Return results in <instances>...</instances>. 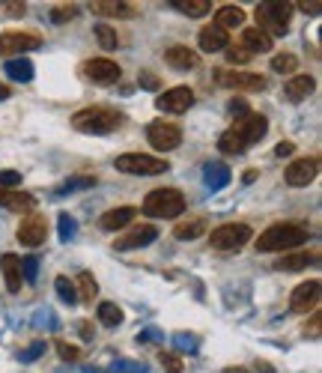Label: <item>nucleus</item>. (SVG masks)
Here are the masks:
<instances>
[{
	"label": "nucleus",
	"mask_w": 322,
	"mask_h": 373,
	"mask_svg": "<svg viewBox=\"0 0 322 373\" xmlns=\"http://www.w3.org/2000/svg\"><path fill=\"white\" fill-rule=\"evenodd\" d=\"M144 212L149 218H179L185 212V197L176 189H156L144 197Z\"/></svg>",
	"instance_id": "4"
},
{
	"label": "nucleus",
	"mask_w": 322,
	"mask_h": 373,
	"mask_svg": "<svg viewBox=\"0 0 322 373\" xmlns=\"http://www.w3.org/2000/svg\"><path fill=\"white\" fill-rule=\"evenodd\" d=\"M171 6H176L185 15H191V19H203V15H209L212 0H171Z\"/></svg>",
	"instance_id": "28"
},
{
	"label": "nucleus",
	"mask_w": 322,
	"mask_h": 373,
	"mask_svg": "<svg viewBox=\"0 0 322 373\" xmlns=\"http://www.w3.org/2000/svg\"><path fill=\"white\" fill-rule=\"evenodd\" d=\"M90 9L96 15H105V19H134L138 15V9L126 4V0H93Z\"/></svg>",
	"instance_id": "17"
},
{
	"label": "nucleus",
	"mask_w": 322,
	"mask_h": 373,
	"mask_svg": "<svg viewBox=\"0 0 322 373\" xmlns=\"http://www.w3.org/2000/svg\"><path fill=\"white\" fill-rule=\"evenodd\" d=\"M230 114H236V116H245V114H251V111H248V101L236 96V99L230 101Z\"/></svg>",
	"instance_id": "45"
},
{
	"label": "nucleus",
	"mask_w": 322,
	"mask_h": 373,
	"mask_svg": "<svg viewBox=\"0 0 322 373\" xmlns=\"http://www.w3.org/2000/svg\"><path fill=\"white\" fill-rule=\"evenodd\" d=\"M203 230H206V222H203V218H194V222H179L173 236L176 239H197Z\"/></svg>",
	"instance_id": "32"
},
{
	"label": "nucleus",
	"mask_w": 322,
	"mask_h": 373,
	"mask_svg": "<svg viewBox=\"0 0 322 373\" xmlns=\"http://www.w3.org/2000/svg\"><path fill=\"white\" fill-rule=\"evenodd\" d=\"M21 182V174L19 171H0V189H12V185H19Z\"/></svg>",
	"instance_id": "42"
},
{
	"label": "nucleus",
	"mask_w": 322,
	"mask_h": 373,
	"mask_svg": "<svg viewBox=\"0 0 322 373\" xmlns=\"http://www.w3.org/2000/svg\"><path fill=\"white\" fill-rule=\"evenodd\" d=\"M316 87V81L311 75H293L290 81L283 84V96L290 99V101H304Z\"/></svg>",
	"instance_id": "23"
},
{
	"label": "nucleus",
	"mask_w": 322,
	"mask_h": 373,
	"mask_svg": "<svg viewBox=\"0 0 322 373\" xmlns=\"http://www.w3.org/2000/svg\"><path fill=\"white\" fill-rule=\"evenodd\" d=\"M42 45V39L36 33H4L0 36V54H27V51H36Z\"/></svg>",
	"instance_id": "16"
},
{
	"label": "nucleus",
	"mask_w": 322,
	"mask_h": 373,
	"mask_svg": "<svg viewBox=\"0 0 322 373\" xmlns=\"http://www.w3.org/2000/svg\"><path fill=\"white\" fill-rule=\"evenodd\" d=\"M164 60L171 63L173 69H179V72L197 69V63H200V57L194 54V48H188V45H173V48H167V51H164Z\"/></svg>",
	"instance_id": "18"
},
{
	"label": "nucleus",
	"mask_w": 322,
	"mask_h": 373,
	"mask_svg": "<svg viewBox=\"0 0 322 373\" xmlns=\"http://www.w3.org/2000/svg\"><path fill=\"white\" fill-rule=\"evenodd\" d=\"M230 131H233L245 146H251V144H260V141L266 138L268 120H266L263 114H245V116H239V120H236V126H233Z\"/></svg>",
	"instance_id": "7"
},
{
	"label": "nucleus",
	"mask_w": 322,
	"mask_h": 373,
	"mask_svg": "<svg viewBox=\"0 0 322 373\" xmlns=\"http://www.w3.org/2000/svg\"><path fill=\"white\" fill-rule=\"evenodd\" d=\"M0 269H4V278H6V290L19 293L21 290V257L4 254V257H0Z\"/></svg>",
	"instance_id": "24"
},
{
	"label": "nucleus",
	"mask_w": 322,
	"mask_h": 373,
	"mask_svg": "<svg viewBox=\"0 0 322 373\" xmlns=\"http://www.w3.org/2000/svg\"><path fill=\"white\" fill-rule=\"evenodd\" d=\"M227 182H230V167L227 164H209L206 167V185H209L212 192L224 189Z\"/></svg>",
	"instance_id": "31"
},
{
	"label": "nucleus",
	"mask_w": 322,
	"mask_h": 373,
	"mask_svg": "<svg viewBox=\"0 0 322 373\" xmlns=\"http://www.w3.org/2000/svg\"><path fill=\"white\" fill-rule=\"evenodd\" d=\"M141 84H144V87H149V90H156V87H159V81L152 78L149 72H144V75H141Z\"/></svg>",
	"instance_id": "50"
},
{
	"label": "nucleus",
	"mask_w": 322,
	"mask_h": 373,
	"mask_svg": "<svg viewBox=\"0 0 322 373\" xmlns=\"http://www.w3.org/2000/svg\"><path fill=\"white\" fill-rule=\"evenodd\" d=\"M0 207H6L12 212H30L33 207H36V197L27 194V192H6V189H0Z\"/></svg>",
	"instance_id": "25"
},
{
	"label": "nucleus",
	"mask_w": 322,
	"mask_h": 373,
	"mask_svg": "<svg viewBox=\"0 0 322 373\" xmlns=\"http://www.w3.org/2000/svg\"><path fill=\"white\" fill-rule=\"evenodd\" d=\"M6 75L15 78V81H21V84H27V81H33V63L27 57L6 60Z\"/></svg>",
	"instance_id": "29"
},
{
	"label": "nucleus",
	"mask_w": 322,
	"mask_h": 373,
	"mask_svg": "<svg viewBox=\"0 0 322 373\" xmlns=\"http://www.w3.org/2000/svg\"><path fill=\"white\" fill-rule=\"evenodd\" d=\"M293 9H296V4H290V0H266V4H260L257 6V27L266 33V36H286V27H290V19H293Z\"/></svg>",
	"instance_id": "2"
},
{
	"label": "nucleus",
	"mask_w": 322,
	"mask_h": 373,
	"mask_svg": "<svg viewBox=\"0 0 322 373\" xmlns=\"http://www.w3.org/2000/svg\"><path fill=\"white\" fill-rule=\"evenodd\" d=\"M57 352H60L63 362H78V359H81V349H75V347H69V344H57Z\"/></svg>",
	"instance_id": "44"
},
{
	"label": "nucleus",
	"mask_w": 322,
	"mask_h": 373,
	"mask_svg": "<svg viewBox=\"0 0 322 373\" xmlns=\"http://www.w3.org/2000/svg\"><path fill=\"white\" fill-rule=\"evenodd\" d=\"M159 362H161V367L167 373H182V362H179V355H173V352H161Z\"/></svg>",
	"instance_id": "39"
},
{
	"label": "nucleus",
	"mask_w": 322,
	"mask_h": 373,
	"mask_svg": "<svg viewBox=\"0 0 322 373\" xmlns=\"http://www.w3.org/2000/svg\"><path fill=\"white\" fill-rule=\"evenodd\" d=\"M296 6H301L304 12H311V15H319V0H304V4H296Z\"/></svg>",
	"instance_id": "49"
},
{
	"label": "nucleus",
	"mask_w": 322,
	"mask_h": 373,
	"mask_svg": "<svg viewBox=\"0 0 322 373\" xmlns=\"http://www.w3.org/2000/svg\"><path fill=\"white\" fill-rule=\"evenodd\" d=\"M42 349H45V341H39V344H33L30 349H24V352H21V362H33V359H36V355H39Z\"/></svg>",
	"instance_id": "46"
},
{
	"label": "nucleus",
	"mask_w": 322,
	"mask_h": 373,
	"mask_svg": "<svg viewBox=\"0 0 322 373\" xmlns=\"http://www.w3.org/2000/svg\"><path fill=\"white\" fill-rule=\"evenodd\" d=\"M242 24H245V12L239 6L227 4V6H221V9L215 12V27L227 30V27H242Z\"/></svg>",
	"instance_id": "26"
},
{
	"label": "nucleus",
	"mask_w": 322,
	"mask_h": 373,
	"mask_svg": "<svg viewBox=\"0 0 322 373\" xmlns=\"http://www.w3.org/2000/svg\"><path fill=\"white\" fill-rule=\"evenodd\" d=\"M316 174H319L316 159H296L283 171V179H286V185H293V189H304V185H311L316 179Z\"/></svg>",
	"instance_id": "12"
},
{
	"label": "nucleus",
	"mask_w": 322,
	"mask_h": 373,
	"mask_svg": "<svg viewBox=\"0 0 322 373\" xmlns=\"http://www.w3.org/2000/svg\"><path fill=\"white\" fill-rule=\"evenodd\" d=\"M114 373H146V370L144 367H134L131 362H120V364L114 367Z\"/></svg>",
	"instance_id": "48"
},
{
	"label": "nucleus",
	"mask_w": 322,
	"mask_h": 373,
	"mask_svg": "<svg viewBox=\"0 0 322 373\" xmlns=\"http://www.w3.org/2000/svg\"><path fill=\"white\" fill-rule=\"evenodd\" d=\"M293 149H296V146H293L290 141H281V144L275 146V156H278V159H286V156H293Z\"/></svg>",
	"instance_id": "47"
},
{
	"label": "nucleus",
	"mask_w": 322,
	"mask_h": 373,
	"mask_svg": "<svg viewBox=\"0 0 322 373\" xmlns=\"http://www.w3.org/2000/svg\"><path fill=\"white\" fill-rule=\"evenodd\" d=\"M316 302H319V281L311 278V281L298 284L296 290H293V296H290V308H293L296 314H308V311L316 308Z\"/></svg>",
	"instance_id": "15"
},
{
	"label": "nucleus",
	"mask_w": 322,
	"mask_h": 373,
	"mask_svg": "<svg viewBox=\"0 0 322 373\" xmlns=\"http://www.w3.org/2000/svg\"><path fill=\"white\" fill-rule=\"evenodd\" d=\"M191 105H194V90H188V87L164 90V93L156 99V108L164 111V114H185Z\"/></svg>",
	"instance_id": "11"
},
{
	"label": "nucleus",
	"mask_w": 322,
	"mask_h": 373,
	"mask_svg": "<svg viewBox=\"0 0 322 373\" xmlns=\"http://www.w3.org/2000/svg\"><path fill=\"white\" fill-rule=\"evenodd\" d=\"M75 236V218L72 215H60V239L69 242Z\"/></svg>",
	"instance_id": "40"
},
{
	"label": "nucleus",
	"mask_w": 322,
	"mask_h": 373,
	"mask_svg": "<svg viewBox=\"0 0 322 373\" xmlns=\"http://www.w3.org/2000/svg\"><path fill=\"white\" fill-rule=\"evenodd\" d=\"M4 99H9V87H6V84H0V101H4Z\"/></svg>",
	"instance_id": "52"
},
{
	"label": "nucleus",
	"mask_w": 322,
	"mask_h": 373,
	"mask_svg": "<svg viewBox=\"0 0 322 373\" xmlns=\"http://www.w3.org/2000/svg\"><path fill=\"white\" fill-rule=\"evenodd\" d=\"M75 293H78V302H93L99 296V284L90 272H81L78 275V284H75Z\"/></svg>",
	"instance_id": "30"
},
{
	"label": "nucleus",
	"mask_w": 322,
	"mask_h": 373,
	"mask_svg": "<svg viewBox=\"0 0 322 373\" xmlns=\"http://www.w3.org/2000/svg\"><path fill=\"white\" fill-rule=\"evenodd\" d=\"M96 317H99V323H101V326L116 329V326L123 323V308H120V304H114V302H101V304H99V311H96Z\"/></svg>",
	"instance_id": "27"
},
{
	"label": "nucleus",
	"mask_w": 322,
	"mask_h": 373,
	"mask_svg": "<svg viewBox=\"0 0 322 373\" xmlns=\"http://www.w3.org/2000/svg\"><path fill=\"white\" fill-rule=\"evenodd\" d=\"M251 239V227L248 224H221L215 227L209 236V245L218 251H239Z\"/></svg>",
	"instance_id": "6"
},
{
	"label": "nucleus",
	"mask_w": 322,
	"mask_h": 373,
	"mask_svg": "<svg viewBox=\"0 0 322 373\" xmlns=\"http://www.w3.org/2000/svg\"><path fill=\"white\" fill-rule=\"evenodd\" d=\"M134 218H138V209L134 207H116V209H108L99 218V227L101 230H123L129 222H134Z\"/></svg>",
	"instance_id": "21"
},
{
	"label": "nucleus",
	"mask_w": 322,
	"mask_h": 373,
	"mask_svg": "<svg viewBox=\"0 0 322 373\" xmlns=\"http://www.w3.org/2000/svg\"><path fill=\"white\" fill-rule=\"evenodd\" d=\"M81 72L87 75V81L101 84V87H108V84H116V81H120V75H123L120 63H114V60H108V57L87 60V63H84V69H81Z\"/></svg>",
	"instance_id": "9"
},
{
	"label": "nucleus",
	"mask_w": 322,
	"mask_h": 373,
	"mask_svg": "<svg viewBox=\"0 0 322 373\" xmlns=\"http://www.w3.org/2000/svg\"><path fill=\"white\" fill-rule=\"evenodd\" d=\"M146 138L149 144L156 146V149H176L182 144V129L176 123H167V120H156V123H149L146 129Z\"/></svg>",
	"instance_id": "8"
},
{
	"label": "nucleus",
	"mask_w": 322,
	"mask_h": 373,
	"mask_svg": "<svg viewBox=\"0 0 322 373\" xmlns=\"http://www.w3.org/2000/svg\"><path fill=\"white\" fill-rule=\"evenodd\" d=\"M248 54H260V51H272L275 48V39L272 36H266V33L260 27H245L242 30V45Z\"/></svg>",
	"instance_id": "22"
},
{
	"label": "nucleus",
	"mask_w": 322,
	"mask_h": 373,
	"mask_svg": "<svg viewBox=\"0 0 322 373\" xmlns=\"http://www.w3.org/2000/svg\"><path fill=\"white\" fill-rule=\"evenodd\" d=\"M93 30H96V39H99V45L105 48V51H114L116 45H120V36H116V30H114L111 24H96Z\"/></svg>",
	"instance_id": "33"
},
{
	"label": "nucleus",
	"mask_w": 322,
	"mask_h": 373,
	"mask_svg": "<svg viewBox=\"0 0 322 373\" xmlns=\"http://www.w3.org/2000/svg\"><path fill=\"white\" fill-rule=\"evenodd\" d=\"M9 15H24V4H4Z\"/></svg>",
	"instance_id": "51"
},
{
	"label": "nucleus",
	"mask_w": 322,
	"mask_h": 373,
	"mask_svg": "<svg viewBox=\"0 0 322 373\" xmlns=\"http://www.w3.org/2000/svg\"><path fill=\"white\" fill-rule=\"evenodd\" d=\"M116 171L120 174H129V176H159V174H167V164L164 159H156V156H144V152H126V156H116Z\"/></svg>",
	"instance_id": "5"
},
{
	"label": "nucleus",
	"mask_w": 322,
	"mask_h": 373,
	"mask_svg": "<svg viewBox=\"0 0 322 373\" xmlns=\"http://www.w3.org/2000/svg\"><path fill=\"white\" fill-rule=\"evenodd\" d=\"M316 260H319L316 251H296V254H283V257L275 263V269L278 272H301V269H308Z\"/></svg>",
	"instance_id": "19"
},
{
	"label": "nucleus",
	"mask_w": 322,
	"mask_h": 373,
	"mask_svg": "<svg viewBox=\"0 0 322 373\" xmlns=\"http://www.w3.org/2000/svg\"><path fill=\"white\" fill-rule=\"evenodd\" d=\"M156 239H159V230L156 227H152V224H138V227H131L129 233L116 236L114 248L116 251H131V248H144V245L156 242Z\"/></svg>",
	"instance_id": "14"
},
{
	"label": "nucleus",
	"mask_w": 322,
	"mask_h": 373,
	"mask_svg": "<svg viewBox=\"0 0 322 373\" xmlns=\"http://www.w3.org/2000/svg\"><path fill=\"white\" fill-rule=\"evenodd\" d=\"M45 239H48V224H45L42 215H27V218H21V224H19V242H21V245L39 248V245H45Z\"/></svg>",
	"instance_id": "13"
},
{
	"label": "nucleus",
	"mask_w": 322,
	"mask_h": 373,
	"mask_svg": "<svg viewBox=\"0 0 322 373\" xmlns=\"http://www.w3.org/2000/svg\"><path fill=\"white\" fill-rule=\"evenodd\" d=\"M36 257H27V260H21V278L24 281H36Z\"/></svg>",
	"instance_id": "43"
},
{
	"label": "nucleus",
	"mask_w": 322,
	"mask_h": 373,
	"mask_svg": "<svg viewBox=\"0 0 322 373\" xmlns=\"http://www.w3.org/2000/svg\"><path fill=\"white\" fill-rule=\"evenodd\" d=\"M218 149H221V152H227V156H242V152H245L248 146H245L239 138H236L233 131H224L221 138H218Z\"/></svg>",
	"instance_id": "34"
},
{
	"label": "nucleus",
	"mask_w": 322,
	"mask_h": 373,
	"mask_svg": "<svg viewBox=\"0 0 322 373\" xmlns=\"http://www.w3.org/2000/svg\"><path fill=\"white\" fill-rule=\"evenodd\" d=\"M311 239V230L298 224V222H278L268 230L260 233L257 239V248L260 251H293L298 245H304Z\"/></svg>",
	"instance_id": "1"
},
{
	"label": "nucleus",
	"mask_w": 322,
	"mask_h": 373,
	"mask_svg": "<svg viewBox=\"0 0 322 373\" xmlns=\"http://www.w3.org/2000/svg\"><path fill=\"white\" fill-rule=\"evenodd\" d=\"M197 45H200V51H206V54H215V51H224L227 45H230V39H227V30H221V27H203L200 30V36H197Z\"/></svg>",
	"instance_id": "20"
},
{
	"label": "nucleus",
	"mask_w": 322,
	"mask_h": 373,
	"mask_svg": "<svg viewBox=\"0 0 322 373\" xmlns=\"http://www.w3.org/2000/svg\"><path fill=\"white\" fill-rule=\"evenodd\" d=\"M90 185H96V176H75V179H66L57 194H66V192H78V189H90Z\"/></svg>",
	"instance_id": "37"
},
{
	"label": "nucleus",
	"mask_w": 322,
	"mask_h": 373,
	"mask_svg": "<svg viewBox=\"0 0 322 373\" xmlns=\"http://www.w3.org/2000/svg\"><path fill=\"white\" fill-rule=\"evenodd\" d=\"M75 15H78V9H75V6L63 4V6H54V9H51V21H54V24H66V21H72Z\"/></svg>",
	"instance_id": "38"
},
{
	"label": "nucleus",
	"mask_w": 322,
	"mask_h": 373,
	"mask_svg": "<svg viewBox=\"0 0 322 373\" xmlns=\"http://www.w3.org/2000/svg\"><path fill=\"white\" fill-rule=\"evenodd\" d=\"M272 69L278 75H293L298 69V57L296 54H275L272 57Z\"/></svg>",
	"instance_id": "35"
},
{
	"label": "nucleus",
	"mask_w": 322,
	"mask_h": 373,
	"mask_svg": "<svg viewBox=\"0 0 322 373\" xmlns=\"http://www.w3.org/2000/svg\"><path fill=\"white\" fill-rule=\"evenodd\" d=\"M54 287H57V293H60V299L66 302V304H75L78 302V293H75V284L66 278V275H60L57 281H54Z\"/></svg>",
	"instance_id": "36"
},
{
	"label": "nucleus",
	"mask_w": 322,
	"mask_h": 373,
	"mask_svg": "<svg viewBox=\"0 0 322 373\" xmlns=\"http://www.w3.org/2000/svg\"><path fill=\"white\" fill-rule=\"evenodd\" d=\"M224 373H248V370H245V367H227Z\"/></svg>",
	"instance_id": "53"
},
{
	"label": "nucleus",
	"mask_w": 322,
	"mask_h": 373,
	"mask_svg": "<svg viewBox=\"0 0 322 373\" xmlns=\"http://www.w3.org/2000/svg\"><path fill=\"white\" fill-rule=\"evenodd\" d=\"M227 60L233 63V66H239V63H248L251 60V54L245 48H236V45H227Z\"/></svg>",
	"instance_id": "41"
},
{
	"label": "nucleus",
	"mask_w": 322,
	"mask_h": 373,
	"mask_svg": "<svg viewBox=\"0 0 322 373\" xmlns=\"http://www.w3.org/2000/svg\"><path fill=\"white\" fill-rule=\"evenodd\" d=\"M72 126L84 134H108L123 126V114L114 108H84L72 116Z\"/></svg>",
	"instance_id": "3"
},
{
	"label": "nucleus",
	"mask_w": 322,
	"mask_h": 373,
	"mask_svg": "<svg viewBox=\"0 0 322 373\" xmlns=\"http://www.w3.org/2000/svg\"><path fill=\"white\" fill-rule=\"evenodd\" d=\"M218 84L221 87H230V90H248V93H257V90H266L268 81L257 72H218Z\"/></svg>",
	"instance_id": "10"
}]
</instances>
